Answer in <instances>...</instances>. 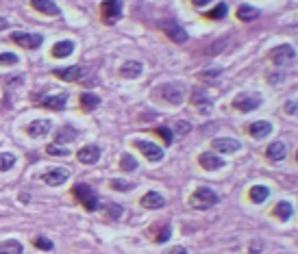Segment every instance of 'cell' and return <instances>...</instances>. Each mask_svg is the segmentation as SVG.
<instances>
[{
	"label": "cell",
	"mask_w": 298,
	"mask_h": 254,
	"mask_svg": "<svg viewBox=\"0 0 298 254\" xmlns=\"http://www.w3.org/2000/svg\"><path fill=\"white\" fill-rule=\"evenodd\" d=\"M141 72H144V65L139 61H126L122 68H120V76L122 78H139Z\"/></svg>",
	"instance_id": "20"
},
{
	"label": "cell",
	"mask_w": 298,
	"mask_h": 254,
	"mask_svg": "<svg viewBox=\"0 0 298 254\" xmlns=\"http://www.w3.org/2000/svg\"><path fill=\"white\" fill-rule=\"evenodd\" d=\"M248 250H250V254L257 252V250H261V241H255V243H252V246L248 248Z\"/></svg>",
	"instance_id": "44"
},
{
	"label": "cell",
	"mask_w": 298,
	"mask_h": 254,
	"mask_svg": "<svg viewBox=\"0 0 298 254\" xmlns=\"http://www.w3.org/2000/svg\"><path fill=\"white\" fill-rule=\"evenodd\" d=\"M261 106V96L259 94H240L237 98L233 100V109L242 111V113H250V111L259 109Z\"/></svg>",
	"instance_id": "6"
},
{
	"label": "cell",
	"mask_w": 298,
	"mask_h": 254,
	"mask_svg": "<svg viewBox=\"0 0 298 254\" xmlns=\"http://www.w3.org/2000/svg\"><path fill=\"white\" fill-rule=\"evenodd\" d=\"M11 42L27 50H37L44 44V37L39 33H20L18 30V33H11Z\"/></svg>",
	"instance_id": "5"
},
{
	"label": "cell",
	"mask_w": 298,
	"mask_h": 254,
	"mask_svg": "<svg viewBox=\"0 0 298 254\" xmlns=\"http://www.w3.org/2000/svg\"><path fill=\"white\" fill-rule=\"evenodd\" d=\"M74 46H77V44H74L72 39H63V42H57V44L53 46V57H54V59H68L70 54L74 52Z\"/></svg>",
	"instance_id": "19"
},
{
	"label": "cell",
	"mask_w": 298,
	"mask_h": 254,
	"mask_svg": "<svg viewBox=\"0 0 298 254\" xmlns=\"http://www.w3.org/2000/svg\"><path fill=\"white\" fill-rule=\"evenodd\" d=\"M198 163L203 170H220V167H224V159H222L220 154H216V152H203V154L198 156Z\"/></svg>",
	"instance_id": "10"
},
{
	"label": "cell",
	"mask_w": 298,
	"mask_h": 254,
	"mask_svg": "<svg viewBox=\"0 0 298 254\" xmlns=\"http://www.w3.org/2000/svg\"><path fill=\"white\" fill-rule=\"evenodd\" d=\"M9 26V22H7V20H2V18H0V30H2V28H7Z\"/></svg>",
	"instance_id": "45"
},
{
	"label": "cell",
	"mask_w": 298,
	"mask_h": 254,
	"mask_svg": "<svg viewBox=\"0 0 298 254\" xmlns=\"http://www.w3.org/2000/svg\"><path fill=\"white\" fill-rule=\"evenodd\" d=\"M68 178H70V172L65 170V167H48V170L42 174V180L46 182V185H50V187L63 185Z\"/></svg>",
	"instance_id": "8"
},
{
	"label": "cell",
	"mask_w": 298,
	"mask_h": 254,
	"mask_svg": "<svg viewBox=\"0 0 298 254\" xmlns=\"http://www.w3.org/2000/svg\"><path fill=\"white\" fill-rule=\"evenodd\" d=\"M246 130H248V135L252 137V139H264V137H268L272 133V124H270V122H264V120L252 122Z\"/></svg>",
	"instance_id": "17"
},
{
	"label": "cell",
	"mask_w": 298,
	"mask_h": 254,
	"mask_svg": "<svg viewBox=\"0 0 298 254\" xmlns=\"http://www.w3.org/2000/svg\"><path fill=\"white\" fill-rule=\"evenodd\" d=\"M46 152H48L50 156H68V154H70L68 150H63L61 146H57V144H50L48 148H46Z\"/></svg>",
	"instance_id": "37"
},
{
	"label": "cell",
	"mask_w": 298,
	"mask_h": 254,
	"mask_svg": "<svg viewBox=\"0 0 298 254\" xmlns=\"http://www.w3.org/2000/svg\"><path fill=\"white\" fill-rule=\"evenodd\" d=\"M133 182H129V180H120V178H113V180H111V189H115V191H122V194H124V191H131V189H133Z\"/></svg>",
	"instance_id": "34"
},
{
	"label": "cell",
	"mask_w": 298,
	"mask_h": 254,
	"mask_svg": "<svg viewBox=\"0 0 298 254\" xmlns=\"http://www.w3.org/2000/svg\"><path fill=\"white\" fill-rule=\"evenodd\" d=\"M294 215V204L292 202H287V200H281V202H276V206H274V217H279V220H290V217Z\"/></svg>",
	"instance_id": "24"
},
{
	"label": "cell",
	"mask_w": 298,
	"mask_h": 254,
	"mask_svg": "<svg viewBox=\"0 0 298 254\" xmlns=\"http://www.w3.org/2000/svg\"><path fill=\"white\" fill-rule=\"evenodd\" d=\"M226 13H229V7H226L224 2H218L209 13H207V18L209 20H222V18H226Z\"/></svg>",
	"instance_id": "31"
},
{
	"label": "cell",
	"mask_w": 298,
	"mask_h": 254,
	"mask_svg": "<svg viewBox=\"0 0 298 254\" xmlns=\"http://www.w3.org/2000/svg\"><path fill=\"white\" fill-rule=\"evenodd\" d=\"M285 111H287L290 115H296V100H290V102L285 104Z\"/></svg>",
	"instance_id": "41"
},
{
	"label": "cell",
	"mask_w": 298,
	"mask_h": 254,
	"mask_svg": "<svg viewBox=\"0 0 298 254\" xmlns=\"http://www.w3.org/2000/svg\"><path fill=\"white\" fill-rule=\"evenodd\" d=\"M16 165V154L11 152H0V172H7Z\"/></svg>",
	"instance_id": "30"
},
{
	"label": "cell",
	"mask_w": 298,
	"mask_h": 254,
	"mask_svg": "<svg viewBox=\"0 0 298 254\" xmlns=\"http://www.w3.org/2000/svg\"><path fill=\"white\" fill-rule=\"evenodd\" d=\"M53 74L57 76V78H61V80L74 83V80H79L81 76H83V70H81L79 65H70V68H57V70H53Z\"/></svg>",
	"instance_id": "15"
},
{
	"label": "cell",
	"mask_w": 298,
	"mask_h": 254,
	"mask_svg": "<svg viewBox=\"0 0 298 254\" xmlns=\"http://www.w3.org/2000/svg\"><path fill=\"white\" fill-rule=\"evenodd\" d=\"M185 94H188V87L181 80H170V83H163L153 89L155 98L165 100L168 104H181L185 100Z\"/></svg>",
	"instance_id": "1"
},
{
	"label": "cell",
	"mask_w": 298,
	"mask_h": 254,
	"mask_svg": "<svg viewBox=\"0 0 298 254\" xmlns=\"http://www.w3.org/2000/svg\"><path fill=\"white\" fill-rule=\"evenodd\" d=\"M176 130H179L181 135H185L190 130V124H188V122H179V124H176Z\"/></svg>",
	"instance_id": "40"
},
{
	"label": "cell",
	"mask_w": 298,
	"mask_h": 254,
	"mask_svg": "<svg viewBox=\"0 0 298 254\" xmlns=\"http://www.w3.org/2000/svg\"><path fill=\"white\" fill-rule=\"evenodd\" d=\"M141 206L144 209H163V204H165V198L161 196V194H157V191H148V194H144L141 196Z\"/></svg>",
	"instance_id": "16"
},
{
	"label": "cell",
	"mask_w": 298,
	"mask_h": 254,
	"mask_svg": "<svg viewBox=\"0 0 298 254\" xmlns=\"http://www.w3.org/2000/svg\"><path fill=\"white\" fill-rule=\"evenodd\" d=\"M287 156V146L283 141H274L268 146V159L270 161H283Z\"/></svg>",
	"instance_id": "22"
},
{
	"label": "cell",
	"mask_w": 298,
	"mask_h": 254,
	"mask_svg": "<svg viewBox=\"0 0 298 254\" xmlns=\"http://www.w3.org/2000/svg\"><path fill=\"white\" fill-rule=\"evenodd\" d=\"M79 135L81 133L74 126H61V128L54 133V141H57V146H59V144H65V141H74Z\"/></svg>",
	"instance_id": "21"
},
{
	"label": "cell",
	"mask_w": 298,
	"mask_h": 254,
	"mask_svg": "<svg viewBox=\"0 0 298 254\" xmlns=\"http://www.w3.org/2000/svg\"><path fill=\"white\" fill-rule=\"evenodd\" d=\"M120 167H122L124 172H135L137 170V161H135V156H131V154H122L120 156Z\"/></svg>",
	"instance_id": "33"
},
{
	"label": "cell",
	"mask_w": 298,
	"mask_h": 254,
	"mask_svg": "<svg viewBox=\"0 0 298 254\" xmlns=\"http://www.w3.org/2000/svg\"><path fill=\"white\" fill-rule=\"evenodd\" d=\"M77 159L81 161V163L85 165H94L100 161V148L98 146H83L79 152H77Z\"/></svg>",
	"instance_id": "12"
},
{
	"label": "cell",
	"mask_w": 298,
	"mask_h": 254,
	"mask_svg": "<svg viewBox=\"0 0 298 254\" xmlns=\"http://www.w3.org/2000/svg\"><path fill=\"white\" fill-rule=\"evenodd\" d=\"M268 196H270V189H268L266 185L250 187V202H255V204H261V202H266Z\"/></svg>",
	"instance_id": "26"
},
{
	"label": "cell",
	"mask_w": 298,
	"mask_h": 254,
	"mask_svg": "<svg viewBox=\"0 0 298 254\" xmlns=\"http://www.w3.org/2000/svg\"><path fill=\"white\" fill-rule=\"evenodd\" d=\"M100 106V98L96 94H87V91H85L83 96H81V109L83 111H94V109H98Z\"/></svg>",
	"instance_id": "27"
},
{
	"label": "cell",
	"mask_w": 298,
	"mask_h": 254,
	"mask_svg": "<svg viewBox=\"0 0 298 254\" xmlns=\"http://www.w3.org/2000/svg\"><path fill=\"white\" fill-rule=\"evenodd\" d=\"M16 63H18V54H13V52L0 54V65H16Z\"/></svg>",
	"instance_id": "38"
},
{
	"label": "cell",
	"mask_w": 298,
	"mask_h": 254,
	"mask_svg": "<svg viewBox=\"0 0 298 254\" xmlns=\"http://www.w3.org/2000/svg\"><path fill=\"white\" fill-rule=\"evenodd\" d=\"M22 243L18 239H7L4 243H0V254H22Z\"/></svg>",
	"instance_id": "28"
},
{
	"label": "cell",
	"mask_w": 298,
	"mask_h": 254,
	"mask_svg": "<svg viewBox=\"0 0 298 254\" xmlns=\"http://www.w3.org/2000/svg\"><path fill=\"white\" fill-rule=\"evenodd\" d=\"M172 237V228H170V224H165V226H157L155 228V232H153V239L155 243H165Z\"/></svg>",
	"instance_id": "29"
},
{
	"label": "cell",
	"mask_w": 298,
	"mask_h": 254,
	"mask_svg": "<svg viewBox=\"0 0 298 254\" xmlns=\"http://www.w3.org/2000/svg\"><path fill=\"white\" fill-rule=\"evenodd\" d=\"M237 18H240L242 22H250V20H257V18H259V9L250 7V4H240V7H237Z\"/></svg>",
	"instance_id": "25"
},
{
	"label": "cell",
	"mask_w": 298,
	"mask_h": 254,
	"mask_svg": "<svg viewBox=\"0 0 298 254\" xmlns=\"http://www.w3.org/2000/svg\"><path fill=\"white\" fill-rule=\"evenodd\" d=\"M155 133H157V135L161 137V139L165 141V146H170V144H172V135H170V130L165 128V126H159V128L155 130Z\"/></svg>",
	"instance_id": "39"
},
{
	"label": "cell",
	"mask_w": 298,
	"mask_h": 254,
	"mask_svg": "<svg viewBox=\"0 0 298 254\" xmlns=\"http://www.w3.org/2000/svg\"><path fill=\"white\" fill-rule=\"evenodd\" d=\"M33 9L42 11L44 15H59V7L53 2V0H31Z\"/></svg>",
	"instance_id": "23"
},
{
	"label": "cell",
	"mask_w": 298,
	"mask_h": 254,
	"mask_svg": "<svg viewBox=\"0 0 298 254\" xmlns=\"http://www.w3.org/2000/svg\"><path fill=\"white\" fill-rule=\"evenodd\" d=\"M216 202H218V194H216L214 189H209V187H198V189L190 196V204L198 211L211 209V206H216Z\"/></svg>",
	"instance_id": "3"
},
{
	"label": "cell",
	"mask_w": 298,
	"mask_h": 254,
	"mask_svg": "<svg viewBox=\"0 0 298 254\" xmlns=\"http://www.w3.org/2000/svg\"><path fill=\"white\" fill-rule=\"evenodd\" d=\"M168 254H188V250H185V248H181V246H176V248H172V250H170Z\"/></svg>",
	"instance_id": "43"
},
{
	"label": "cell",
	"mask_w": 298,
	"mask_h": 254,
	"mask_svg": "<svg viewBox=\"0 0 298 254\" xmlns=\"http://www.w3.org/2000/svg\"><path fill=\"white\" fill-rule=\"evenodd\" d=\"M211 148L216 152H222V154H231V152H237L242 148V144L237 139H229V137H222V139H214L211 141Z\"/></svg>",
	"instance_id": "13"
},
{
	"label": "cell",
	"mask_w": 298,
	"mask_h": 254,
	"mask_svg": "<svg viewBox=\"0 0 298 254\" xmlns=\"http://www.w3.org/2000/svg\"><path fill=\"white\" fill-rule=\"evenodd\" d=\"M50 128H53L50 120H33L31 124L27 126V133H28V137H33V139H39V137H46L50 133Z\"/></svg>",
	"instance_id": "11"
},
{
	"label": "cell",
	"mask_w": 298,
	"mask_h": 254,
	"mask_svg": "<svg viewBox=\"0 0 298 254\" xmlns=\"http://www.w3.org/2000/svg\"><path fill=\"white\" fill-rule=\"evenodd\" d=\"M72 196L77 198L81 204L85 206L87 211H98L100 209V200L98 196L94 194V189L89 185H85V182H79V185L72 187Z\"/></svg>",
	"instance_id": "2"
},
{
	"label": "cell",
	"mask_w": 298,
	"mask_h": 254,
	"mask_svg": "<svg viewBox=\"0 0 298 254\" xmlns=\"http://www.w3.org/2000/svg\"><path fill=\"white\" fill-rule=\"evenodd\" d=\"M135 148H137V150H139L141 154H144L148 161H155V163L163 159V148H159V146H157V144H153V141L137 139V141H135Z\"/></svg>",
	"instance_id": "9"
},
{
	"label": "cell",
	"mask_w": 298,
	"mask_h": 254,
	"mask_svg": "<svg viewBox=\"0 0 298 254\" xmlns=\"http://www.w3.org/2000/svg\"><path fill=\"white\" fill-rule=\"evenodd\" d=\"M33 243L39 248V250H46V252H50V250H53V248H54V246H53V241L46 239V237H35Z\"/></svg>",
	"instance_id": "36"
},
{
	"label": "cell",
	"mask_w": 298,
	"mask_h": 254,
	"mask_svg": "<svg viewBox=\"0 0 298 254\" xmlns=\"http://www.w3.org/2000/svg\"><path fill=\"white\" fill-rule=\"evenodd\" d=\"M100 13H103V20L107 24H113L122 18V0H107L100 7Z\"/></svg>",
	"instance_id": "7"
},
{
	"label": "cell",
	"mask_w": 298,
	"mask_h": 254,
	"mask_svg": "<svg viewBox=\"0 0 298 254\" xmlns=\"http://www.w3.org/2000/svg\"><path fill=\"white\" fill-rule=\"evenodd\" d=\"M163 30H165V35H168V37L172 39V42H176V44L188 42V33H185V28L179 26L176 22H163Z\"/></svg>",
	"instance_id": "14"
},
{
	"label": "cell",
	"mask_w": 298,
	"mask_h": 254,
	"mask_svg": "<svg viewBox=\"0 0 298 254\" xmlns=\"http://www.w3.org/2000/svg\"><path fill=\"white\" fill-rule=\"evenodd\" d=\"M209 2H214V0H191L194 7H205V4H209Z\"/></svg>",
	"instance_id": "42"
},
{
	"label": "cell",
	"mask_w": 298,
	"mask_h": 254,
	"mask_svg": "<svg viewBox=\"0 0 298 254\" xmlns=\"http://www.w3.org/2000/svg\"><path fill=\"white\" fill-rule=\"evenodd\" d=\"M191 102H194L196 106H209L211 104V98H207V94L203 89H194V94H191Z\"/></svg>",
	"instance_id": "32"
},
{
	"label": "cell",
	"mask_w": 298,
	"mask_h": 254,
	"mask_svg": "<svg viewBox=\"0 0 298 254\" xmlns=\"http://www.w3.org/2000/svg\"><path fill=\"white\" fill-rule=\"evenodd\" d=\"M105 213H107V217H111V220H120V217H122V206L120 204H107L105 206Z\"/></svg>",
	"instance_id": "35"
},
{
	"label": "cell",
	"mask_w": 298,
	"mask_h": 254,
	"mask_svg": "<svg viewBox=\"0 0 298 254\" xmlns=\"http://www.w3.org/2000/svg\"><path fill=\"white\" fill-rule=\"evenodd\" d=\"M268 57H270V61H272L274 65H287V63H294L296 50H294V46L283 44V46H276V48H272Z\"/></svg>",
	"instance_id": "4"
},
{
	"label": "cell",
	"mask_w": 298,
	"mask_h": 254,
	"mask_svg": "<svg viewBox=\"0 0 298 254\" xmlns=\"http://www.w3.org/2000/svg\"><path fill=\"white\" fill-rule=\"evenodd\" d=\"M65 104H68V96L65 94H54V96L42 98V106H46L50 111H63Z\"/></svg>",
	"instance_id": "18"
}]
</instances>
